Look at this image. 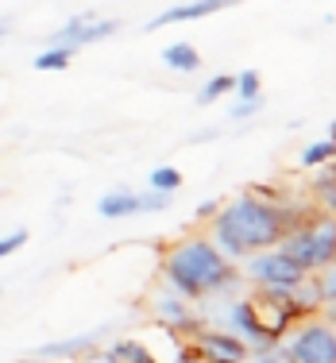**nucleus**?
<instances>
[{
  "label": "nucleus",
  "mask_w": 336,
  "mask_h": 363,
  "mask_svg": "<svg viewBox=\"0 0 336 363\" xmlns=\"http://www.w3.org/2000/svg\"><path fill=\"white\" fill-rule=\"evenodd\" d=\"M313 205L301 201H286V197H267L259 189H244V194L220 201L217 217H213V228L205 232L209 244L228 259V263H240L252 252H267L274 247L282 236H286L294 224H301L306 217H313Z\"/></svg>",
  "instance_id": "nucleus-1"
},
{
  "label": "nucleus",
  "mask_w": 336,
  "mask_h": 363,
  "mask_svg": "<svg viewBox=\"0 0 336 363\" xmlns=\"http://www.w3.org/2000/svg\"><path fill=\"white\" fill-rule=\"evenodd\" d=\"M162 282L197 306L201 298H232L244 279H240V267L228 263L205 232H189L162 255Z\"/></svg>",
  "instance_id": "nucleus-2"
},
{
  "label": "nucleus",
  "mask_w": 336,
  "mask_h": 363,
  "mask_svg": "<svg viewBox=\"0 0 336 363\" xmlns=\"http://www.w3.org/2000/svg\"><path fill=\"white\" fill-rule=\"evenodd\" d=\"M274 247L306 274L321 271V267H332L336 263V220H332V213L317 209L313 217L294 224Z\"/></svg>",
  "instance_id": "nucleus-3"
},
{
  "label": "nucleus",
  "mask_w": 336,
  "mask_h": 363,
  "mask_svg": "<svg viewBox=\"0 0 336 363\" xmlns=\"http://www.w3.org/2000/svg\"><path fill=\"white\" fill-rule=\"evenodd\" d=\"M290 363H336V328L329 317H306L282 336Z\"/></svg>",
  "instance_id": "nucleus-4"
},
{
  "label": "nucleus",
  "mask_w": 336,
  "mask_h": 363,
  "mask_svg": "<svg viewBox=\"0 0 336 363\" xmlns=\"http://www.w3.org/2000/svg\"><path fill=\"white\" fill-rule=\"evenodd\" d=\"M240 279H247L252 286H263V290H290L306 279V271H298L279 247H267V252H252L240 259Z\"/></svg>",
  "instance_id": "nucleus-5"
},
{
  "label": "nucleus",
  "mask_w": 336,
  "mask_h": 363,
  "mask_svg": "<svg viewBox=\"0 0 336 363\" xmlns=\"http://www.w3.org/2000/svg\"><path fill=\"white\" fill-rule=\"evenodd\" d=\"M147 309H151L155 321H159L162 328H170L178 340H194V336L205 328V317L197 313V306H194V301H186L182 294H174L167 282H162V286L151 294Z\"/></svg>",
  "instance_id": "nucleus-6"
},
{
  "label": "nucleus",
  "mask_w": 336,
  "mask_h": 363,
  "mask_svg": "<svg viewBox=\"0 0 336 363\" xmlns=\"http://www.w3.org/2000/svg\"><path fill=\"white\" fill-rule=\"evenodd\" d=\"M116 31H120V20H105V16H97L89 8V12H77L74 20H66L62 28L47 39V47H62V50H70V55H77L82 47L101 43V39H112Z\"/></svg>",
  "instance_id": "nucleus-7"
},
{
  "label": "nucleus",
  "mask_w": 336,
  "mask_h": 363,
  "mask_svg": "<svg viewBox=\"0 0 336 363\" xmlns=\"http://www.w3.org/2000/svg\"><path fill=\"white\" fill-rule=\"evenodd\" d=\"M194 348L201 352L205 363H247V356H252V344L247 340L224 333V328H213V325H205L194 336Z\"/></svg>",
  "instance_id": "nucleus-8"
},
{
  "label": "nucleus",
  "mask_w": 336,
  "mask_h": 363,
  "mask_svg": "<svg viewBox=\"0 0 336 363\" xmlns=\"http://www.w3.org/2000/svg\"><path fill=\"white\" fill-rule=\"evenodd\" d=\"M232 4H240V0H189V4H174V8H167V12L155 16V20L147 23V31H162V28H170V23L205 20V16L220 12V8H232Z\"/></svg>",
  "instance_id": "nucleus-9"
},
{
  "label": "nucleus",
  "mask_w": 336,
  "mask_h": 363,
  "mask_svg": "<svg viewBox=\"0 0 336 363\" xmlns=\"http://www.w3.org/2000/svg\"><path fill=\"white\" fill-rule=\"evenodd\" d=\"M101 344V333H82V336H66V340H50V344H43V348L35 352L39 359H82L89 348H97Z\"/></svg>",
  "instance_id": "nucleus-10"
},
{
  "label": "nucleus",
  "mask_w": 336,
  "mask_h": 363,
  "mask_svg": "<svg viewBox=\"0 0 336 363\" xmlns=\"http://www.w3.org/2000/svg\"><path fill=\"white\" fill-rule=\"evenodd\" d=\"M97 213H101L105 220L135 217V213H140V194H135V189H128V186H116V189H108V194H101Z\"/></svg>",
  "instance_id": "nucleus-11"
},
{
  "label": "nucleus",
  "mask_w": 336,
  "mask_h": 363,
  "mask_svg": "<svg viewBox=\"0 0 336 363\" xmlns=\"http://www.w3.org/2000/svg\"><path fill=\"white\" fill-rule=\"evenodd\" d=\"M105 352H108V356L116 359V363H159L147 344L132 340V336H116V340H112Z\"/></svg>",
  "instance_id": "nucleus-12"
},
{
  "label": "nucleus",
  "mask_w": 336,
  "mask_h": 363,
  "mask_svg": "<svg viewBox=\"0 0 336 363\" xmlns=\"http://www.w3.org/2000/svg\"><path fill=\"white\" fill-rule=\"evenodd\" d=\"M162 62H167V70H178V74L201 70V55H197V47H189V43H170V47L162 50Z\"/></svg>",
  "instance_id": "nucleus-13"
},
{
  "label": "nucleus",
  "mask_w": 336,
  "mask_h": 363,
  "mask_svg": "<svg viewBox=\"0 0 336 363\" xmlns=\"http://www.w3.org/2000/svg\"><path fill=\"white\" fill-rule=\"evenodd\" d=\"M309 194L317 197L321 213H332V205H336V167H332V162H325V167L317 170L313 186H309Z\"/></svg>",
  "instance_id": "nucleus-14"
},
{
  "label": "nucleus",
  "mask_w": 336,
  "mask_h": 363,
  "mask_svg": "<svg viewBox=\"0 0 336 363\" xmlns=\"http://www.w3.org/2000/svg\"><path fill=\"white\" fill-rule=\"evenodd\" d=\"M336 159V143L332 140H317V143H309L306 151H301V170H321L325 162H332Z\"/></svg>",
  "instance_id": "nucleus-15"
},
{
  "label": "nucleus",
  "mask_w": 336,
  "mask_h": 363,
  "mask_svg": "<svg viewBox=\"0 0 336 363\" xmlns=\"http://www.w3.org/2000/svg\"><path fill=\"white\" fill-rule=\"evenodd\" d=\"M228 93H232V74H213L209 82L197 89V105H213V101L228 97Z\"/></svg>",
  "instance_id": "nucleus-16"
},
{
  "label": "nucleus",
  "mask_w": 336,
  "mask_h": 363,
  "mask_svg": "<svg viewBox=\"0 0 336 363\" xmlns=\"http://www.w3.org/2000/svg\"><path fill=\"white\" fill-rule=\"evenodd\" d=\"M247 363H290V352L282 340H271V344H255Z\"/></svg>",
  "instance_id": "nucleus-17"
},
{
  "label": "nucleus",
  "mask_w": 336,
  "mask_h": 363,
  "mask_svg": "<svg viewBox=\"0 0 336 363\" xmlns=\"http://www.w3.org/2000/svg\"><path fill=\"white\" fill-rule=\"evenodd\" d=\"M151 189H159V194H178V189H182V170L155 167L151 170Z\"/></svg>",
  "instance_id": "nucleus-18"
},
{
  "label": "nucleus",
  "mask_w": 336,
  "mask_h": 363,
  "mask_svg": "<svg viewBox=\"0 0 336 363\" xmlns=\"http://www.w3.org/2000/svg\"><path fill=\"white\" fill-rule=\"evenodd\" d=\"M70 62H74L70 50H62V47H47V50H43V55L35 58V70H66Z\"/></svg>",
  "instance_id": "nucleus-19"
},
{
  "label": "nucleus",
  "mask_w": 336,
  "mask_h": 363,
  "mask_svg": "<svg viewBox=\"0 0 336 363\" xmlns=\"http://www.w3.org/2000/svg\"><path fill=\"white\" fill-rule=\"evenodd\" d=\"M232 93H236V97H259V93H263L259 74H255V70L236 74V77H232Z\"/></svg>",
  "instance_id": "nucleus-20"
},
{
  "label": "nucleus",
  "mask_w": 336,
  "mask_h": 363,
  "mask_svg": "<svg viewBox=\"0 0 336 363\" xmlns=\"http://www.w3.org/2000/svg\"><path fill=\"white\" fill-rule=\"evenodd\" d=\"M255 112H263V93L259 97H236V105L228 108V116L232 120H252Z\"/></svg>",
  "instance_id": "nucleus-21"
},
{
  "label": "nucleus",
  "mask_w": 336,
  "mask_h": 363,
  "mask_svg": "<svg viewBox=\"0 0 336 363\" xmlns=\"http://www.w3.org/2000/svg\"><path fill=\"white\" fill-rule=\"evenodd\" d=\"M170 197H174V194L147 189V194H140V213H162V209H170Z\"/></svg>",
  "instance_id": "nucleus-22"
},
{
  "label": "nucleus",
  "mask_w": 336,
  "mask_h": 363,
  "mask_svg": "<svg viewBox=\"0 0 336 363\" xmlns=\"http://www.w3.org/2000/svg\"><path fill=\"white\" fill-rule=\"evenodd\" d=\"M23 244H28V228H16V232H8V236H0V259L16 255Z\"/></svg>",
  "instance_id": "nucleus-23"
},
{
  "label": "nucleus",
  "mask_w": 336,
  "mask_h": 363,
  "mask_svg": "<svg viewBox=\"0 0 336 363\" xmlns=\"http://www.w3.org/2000/svg\"><path fill=\"white\" fill-rule=\"evenodd\" d=\"M174 363H205V359H201V352L194 348V340H178V356H174Z\"/></svg>",
  "instance_id": "nucleus-24"
},
{
  "label": "nucleus",
  "mask_w": 336,
  "mask_h": 363,
  "mask_svg": "<svg viewBox=\"0 0 336 363\" xmlns=\"http://www.w3.org/2000/svg\"><path fill=\"white\" fill-rule=\"evenodd\" d=\"M217 209H220V201H201V205H197V220H213V217H217Z\"/></svg>",
  "instance_id": "nucleus-25"
},
{
  "label": "nucleus",
  "mask_w": 336,
  "mask_h": 363,
  "mask_svg": "<svg viewBox=\"0 0 336 363\" xmlns=\"http://www.w3.org/2000/svg\"><path fill=\"white\" fill-rule=\"evenodd\" d=\"M209 140H217V128H205V132L194 135V143H209Z\"/></svg>",
  "instance_id": "nucleus-26"
},
{
  "label": "nucleus",
  "mask_w": 336,
  "mask_h": 363,
  "mask_svg": "<svg viewBox=\"0 0 336 363\" xmlns=\"http://www.w3.org/2000/svg\"><path fill=\"white\" fill-rule=\"evenodd\" d=\"M8 31H12V16H4V20H0V43H4Z\"/></svg>",
  "instance_id": "nucleus-27"
},
{
  "label": "nucleus",
  "mask_w": 336,
  "mask_h": 363,
  "mask_svg": "<svg viewBox=\"0 0 336 363\" xmlns=\"http://www.w3.org/2000/svg\"><path fill=\"white\" fill-rule=\"evenodd\" d=\"M23 363H50V359H39V356H31V359H23Z\"/></svg>",
  "instance_id": "nucleus-28"
}]
</instances>
